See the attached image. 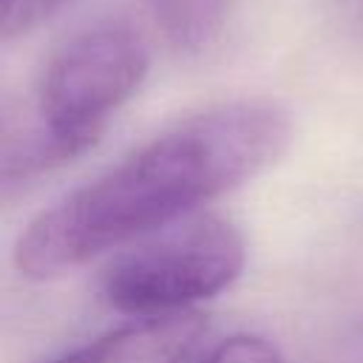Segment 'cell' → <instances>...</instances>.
Here are the masks:
<instances>
[{
  "mask_svg": "<svg viewBox=\"0 0 363 363\" xmlns=\"http://www.w3.org/2000/svg\"><path fill=\"white\" fill-rule=\"evenodd\" d=\"M289 142L292 119L275 102L238 99L199 111L31 218L14 267L34 281L65 275L247 184Z\"/></svg>",
  "mask_w": 363,
  "mask_h": 363,
  "instance_id": "cell-1",
  "label": "cell"
},
{
  "mask_svg": "<svg viewBox=\"0 0 363 363\" xmlns=\"http://www.w3.org/2000/svg\"><path fill=\"white\" fill-rule=\"evenodd\" d=\"M147 68V43L128 23H96L65 40L43 68L31 119L3 139V187L26 184L94 147Z\"/></svg>",
  "mask_w": 363,
  "mask_h": 363,
  "instance_id": "cell-2",
  "label": "cell"
},
{
  "mask_svg": "<svg viewBox=\"0 0 363 363\" xmlns=\"http://www.w3.org/2000/svg\"><path fill=\"white\" fill-rule=\"evenodd\" d=\"M247 244L235 224L201 216L119 255L102 275V301L133 318L193 312L244 269Z\"/></svg>",
  "mask_w": 363,
  "mask_h": 363,
  "instance_id": "cell-3",
  "label": "cell"
},
{
  "mask_svg": "<svg viewBox=\"0 0 363 363\" xmlns=\"http://www.w3.org/2000/svg\"><path fill=\"white\" fill-rule=\"evenodd\" d=\"M207 320L193 312H176L162 318H136L102 337H94L51 363H187L201 337Z\"/></svg>",
  "mask_w": 363,
  "mask_h": 363,
  "instance_id": "cell-4",
  "label": "cell"
},
{
  "mask_svg": "<svg viewBox=\"0 0 363 363\" xmlns=\"http://www.w3.org/2000/svg\"><path fill=\"white\" fill-rule=\"evenodd\" d=\"M145 9L173 51L201 54L221 37L233 0H145Z\"/></svg>",
  "mask_w": 363,
  "mask_h": 363,
  "instance_id": "cell-5",
  "label": "cell"
},
{
  "mask_svg": "<svg viewBox=\"0 0 363 363\" xmlns=\"http://www.w3.org/2000/svg\"><path fill=\"white\" fill-rule=\"evenodd\" d=\"M74 0H0V34L3 40H17L48 23Z\"/></svg>",
  "mask_w": 363,
  "mask_h": 363,
  "instance_id": "cell-6",
  "label": "cell"
},
{
  "mask_svg": "<svg viewBox=\"0 0 363 363\" xmlns=\"http://www.w3.org/2000/svg\"><path fill=\"white\" fill-rule=\"evenodd\" d=\"M199 363H284L281 349L264 335H233L207 349Z\"/></svg>",
  "mask_w": 363,
  "mask_h": 363,
  "instance_id": "cell-7",
  "label": "cell"
}]
</instances>
